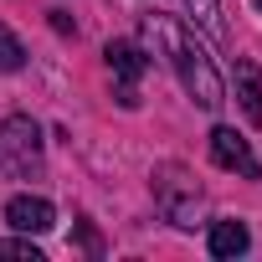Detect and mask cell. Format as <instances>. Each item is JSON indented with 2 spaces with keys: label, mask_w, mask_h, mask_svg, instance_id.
I'll return each instance as SVG.
<instances>
[{
  "label": "cell",
  "mask_w": 262,
  "mask_h": 262,
  "mask_svg": "<svg viewBox=\"0 0 262 262\" xmlns=\"http://www.w3.org/2000/svg\"><path fill=\"white\" fill-rule=\"evenodd\" d=\"M247 242H252V236H247L242 221H216V226H211V257H242Z\"/></svg>",
  "instance_id": "obj_8"
},
{
  "label": "cell",
  "mask_w": 262,
  "mask_h": 262,
  "mask_svg": "<svg viewBox=\"0 0 262 262\" xmlns=\"http://www.w3.org/2000/svg\"><path fill=\"white\" fill-rule=\"evenodd\" d=\"M231 77H236V98H242L247 123H262V72H257V62L242 57V62L231 67Z\"/></svg>",
  "instance_id": "obj_7"
},
{
  "label": "cell",
  "mask_w": 262,
  "mask_h": 262,
  "mask_svg": "<svg viewBox=\"0 0 262 262\" xmlns=\"http://www.w3.org/2000/svg\"><path fill=\"white\" fill-rule=\"evenodd\" d=\"M0 257H11V262H41V252L31 242H0Z\"/></svg>",
  "instance_id": "obj_11"
},
{
  "label": "cell",
  "mask_w": 262,
  "mask_h": 262,
  "mask_svg": "<svg viewBox=\"0 0 262 262\" xmlns=\"http://www.w3.org/2000/svg\"><path fill=\"white\" fill-rule=\"evenodd\" d=\"M21 62H26L21 41L11 36V26H0V72H21Z\"/></svg>",
  "instance_id": "obj_10"
},
{
  "label": "cell",
  "mask_w": 262,
  "mask_h": 262,
  "mask_svg": "<svg viewBox=\"0 0 262 262\" xmlns=\"http://www.w3.org/2000/svg\"><path fill=\"white\" fill-rule=\"evenodd\" d=\"M252 6H257V11H262V0H252Z\"/></svg>",
  "instance_id": "obj_12"
},
{
  "label": "cell",
  "mask_w": 262,
  "mask_h": 262,
  "mask_svg": "<svg viewBox=\"0 0 262 262\" xmlns=\"http://www.w3.org/2000/svg\"><path fill=\"white\" fill-rule=\"evenodd\" d=\"M185 11H190V21L206 31V36H226V26H221V6H216V0H185Z\"/></svg>",
  "instance_id": "obj_9"
},
{
  "label": "cell",
  "mask_w": 262,
  "mask_h": 262,
  "mask_svg": "<svg viewBox=\"0 0 262 262\" xmlns=\"http://www.w3.org/2000/svg\"><path fill=\"white\" fill-rule=\"evenodd\" d=\"M211 160H216L221 170H236V175H247V180H257V175H262L257 155L247 149V139L236 134V128H211Z\"/></svg>",
  "instance_id": "obj_5"
},
{
  "label": "cell",
  "mask_w": 262,
  "mask_h": 262,
  "mask_svg": "<svg viewBox=\"0 0 262 262\" xmlns=\"http://www.w3.org/2000/svg\"><path fill=\"white\" fill-rule=\"evenodd\" d=\"M155 190H160V206H165V216H170L175 226H195L201 185H195L180 165H165V170H160V180H155Z\"/></svg>",
  "instance_id": "obj_3"
},
{
  "label": "cell",
  "mask_w": 262,
  "mask_h": 262,
  "mask_svg": "<svg viewBox=\"0 0 262 262\" xmlns=\"http://www.w3.org/2000/svg\"><path fill=\"white\" fill-rule=\"evenodd\" d=\"M6 221L21 231V236H41V231H52L57 226V211H52V201H41V195H16L11 206H6Z\"/></svg>",
  "instance_id": "obj_6"
},
{
  "label": "cell",
  "mask_w": 262,
  "mask_h": 262,
  "mask_svg": "<svg viewBox=\"0 0 262 262\" xmlns=\"http://www.w3.org/2000/svg\"><path fill=\"white\" fill-rule=\"evenodd\" d=\"M144 31L165 47V62L175 67V77H180V88L190 93V103L195 108H206V113H216L221 103H226V88H221V72H216V62H211V52L195 41V31L190 26H180L175 16H144Z\"/></svg>",
  "instance_id": "obj_1"
},
{
  "label": "cell",
  "mask_w": 262,
  "mask_h": 262,
  "mask_svg": "<svg viewBox=\"0 0 262 262\" xmlns=\"http://www.w3.org/2000/svg\"><path fill=\"white\" fill-rule=\"evenodd\" d=\"M41 160V128L26 113H11L0 123V175H26Z\"/></svg>",
  "instance_id": "obj_2"
},
{
  "label": "cell",
  "mask_w": 262,
  "mask_h": 262,
  "mask_svg": "<svg viewBox=\"0 0 262 262\" xmlns=\"http://www.w3.org/2000/svg\"><path fill=\"white\" fill-rule=\"evenodd\" d=\"M103 57H108V72L123 82V88H118V103H123V108H139V93H134V82L149 72V57H144L134 41H108V52H103Z\"/></svg>",
  "instance_id": "obj_4"
}]
</instances>
